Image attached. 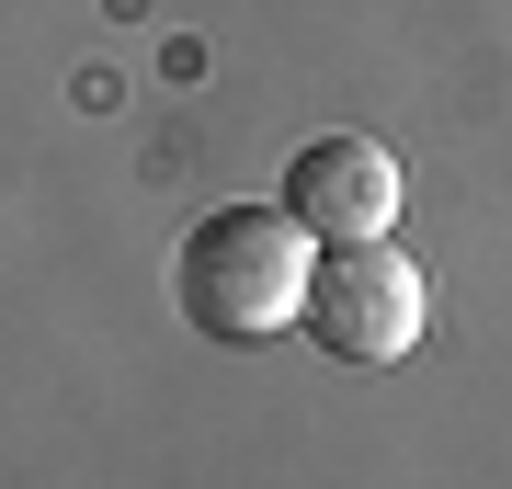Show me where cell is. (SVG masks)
Masks as SVG:
<instances>
[{
	"label": "cell",
	"mask_w": 512,
	"mask_h": 489,
	"mask_svg": "<svg viewBox=\"0 0 512 489\" xmlns=\"http://www.w3.org/2000/svg\"><path fill=\"white\" fill-rule=\"evenodd\" d=\"M308 273H319V239L285 205H228V217H194L171 296H183V319L205 342H262V330L308 319Z\"/></svg>",
	"instance_id": "obj_1"
},
{
	"label": "cell",
	"mask_w": 512,
	"mask_h": 489,
	"mask_svg": "<svg viewBox=\"0 0 512 489\" xmlns=\"http://www.w3.org/2000/svg\"><path fill=\"white\" fill-rule=\"evenodd\" d=\"M421 319H433V296H421V262L399 239H342V251H319L296 330H319V353L342 364H399L421 342Z\"/></svg>",
	"instance_id": "obj_2"
},
{
	"label": "cell",
	"mask_w": 512,
	"mask_h": 489,
	"mask_svg": "<svg viewBox=\"0 0 512 489\" xmlns=\"http://www.w3.org/2000/svg\"><path fill=\"white\" fill-rule=\"evenodd\" d=\"M399 148L387 137H319V148H296V171H285V217L319 239V251H342V239H387L399 228Z\"/></svg>",
	"instance_id": "obj_3"
}]
</instances>
